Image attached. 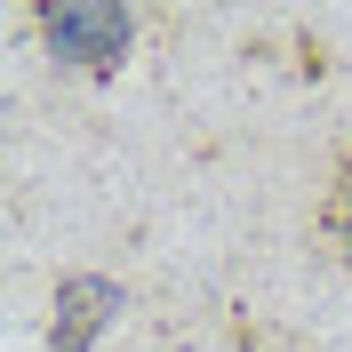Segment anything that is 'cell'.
Returning <instances> with one entry per match:
<instances>
[{
  "mask_svg": "<svg viewBox=\"0 0 352 352\" xmlns=\"http://www.w3.org/2000/svg\"><path fill=\"white\" fill-rule=\"evenodd\" d=\"M312 248L352 272V144L329 160V184H320V208H312Z\"/></svg>",
  "mask_w": 352,
  "mask_h": 352,
  "instance_id": "obj_3",
  "label": "cell"
},
{
  "mask_svg": "<svg viewBox=\"0 0 352 352\" xmlns=\"http://www.w3.org/2000/svg\"><path fill=\"white\" fill-rule=\"evenodd\" d=\"M129 312V288L112 272H65L48 288V352H96Z\"/></svg>",
  "mask_w": 352,
  "mask_h": 352,
  "instance_id": "obj_2",
  "label": "cell"
},
{
  "mask_svg": "<svg viewBox=\"0 0 352 352\" xmlns=\"http://www.w3.org/2000/svg\"><path fill=\"white\" fill-rule=\"evenodd\" d=\"M41 32L48 65L72 80H120L136 56V8L129 0H32L24 8Z\"/></svg>",
  "mask_w": 352,
  "mask_h": 352,
  "instance_id": "obj_1",
  "label": "cell"
}]
</instances>
